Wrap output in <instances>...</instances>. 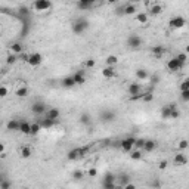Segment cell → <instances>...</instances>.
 Returning <instances> with one entry per match:
<instances>
[{
    "instance_id": "50",
    "label": "cell",
    "mask_w": 189,
    "mask_h": 189,
    "mask_svg": "<svg viewBox=\"0 0 189 189\" xmlns=\"http://www.w3.org/2000/svg\"><path fill=\"white\" fill-rule=\"evenodd\" d=\"M0 96H2V98L7 96V87L6 86H0Z\"/></svg>"
},
{
    "instance_id": "15",
    "label": "cell",
    "mask_w": 189,
    "mask_h": 189,
    "mask_svg": "<svg viewBox=\"0 0 189 189\" xmlns=\"http://www.w3.org/2000/svg\"><path fill=\"white\" fill-rule=\"evenodd\" d=\"M6 127H7V130H12V132H19L21 121H18V120H9Z\"/></svg>"
},
{
    "instance_id": "25",
    "label": "cell",
    "mask_w": 189,
    "mask_h": 189,
    "mask_svg": "<svg viewBox=\"0 0 189 189\" xmlns=\"http://www.w3.org/2000/svg\"><path fill=\"white\" fill-rule=\"evenodd\" d=\"M15 94L18 96V98H25L28 94V87L27 86H22V87L16 89V92H15Z\"/></svg>"
},
{
    "instance_id": "39",
    "label": "cell",
    "mask_w": 189,
    "mask_h": 189,
    "mask_svg": "<svg viewBox=\"0 0 189 189\" xmlns=\"http://www.w3.org/2000/svg\"><path fill=\"white\" fill-rule=\"evenodd\" d=\"M145 142H146V139H136V143H135V148L136 149H141V151H143V146H145Z\"/></svg>"
},
{
    "instance_id": "52",
    "label": "cell",
    "mask_w": 189,
    "mask_h": 189,
    "mask_svg": "<svg viewBox=\"0 0 189 189\" xmlns=\"http://www.w3.org/2000/svg\"><path fill=\"white\" fill-rule=\"evenodd\" d=\"M16 59H18L16 55H9V56H7V64H15Z\"/></svg>"
},
{
    "instance_id": "27",
    "label": "cell",
    "mask_w": 189,
    "mask_h": 189,
    "mask_svg": "<svg viewBox=\"0 0 189 189\" xmlns=\"http://www.w3.org/2000/svg\"><path fill=\"white\" fill-rule=\"evenodd\" d=\"M136 12V6L133 3H127L126 6H124V15H132Z\"/></svg>"
},
{
    "instance_id": "34",
    "label": "cell",
    "mask_w": 189,
    "mask_h": 189,
    "mask_svg": "<svg viewBox=\"0 0 189 189\" xmlns=\"http://www.w3.org/2000/svg\"><path fill=\"white\" fill-rule=\"evenodd\" d=\"M21 157H22V158L31 157V148H30V146H22V148H21Z\"/></svg>"
},
{
    "instance_id": "2",
    "label": "cell",
    "mask_w": 189,
    "mask_h": 189,
    "mask_svg": "<svg viewBox=\"0 0 189 189\" xmlns=\"http://www.w3.org/2000/svg\"><path fill=\"white\" fill-rule=\"evenodd\" d=\"M33 7L37 12H46L52 7V2H49V0H36L33 3Z\"/></svg>"
},
{
    "instance_id": "37",
    "label": "cell",
    "mask_w": 189,
    "mask_h": 189,
    "mask_svg": "<svg viewBox=\"0 0 189 189\" xmlns=\"http://www.w3.org/2000/svg\"><path fill=\"white\" fill-rule=\"evenodd\" d=\"M118 183H120V186H126V185H128V183H132V182H130V177H128L127 174H123L121 177H120Z\"/></svg>"
},
{
    "instance_id": "35",
    "label": "cell",
    "mask_w": 189,
    "mask_h": 189,
    "mask_svg": "<svg viewBox=\"0 0 189 189\" xmlns=\"http://www.w3.org/2000/svg\"><path fill=\"white\" fill-rule=\"evenodd\" d=\"M176 59H177V61L180 62L182 65H185V64H186V61H188V55L185 53V52H183V53H177V56H176Z\"/></svg>"
},
{
    "instance_id": "1",
    "label": "cell",
    "mask_w": 189,
    "mask_h": 189,
    "mask_svg": "<svg viewBox=\"0 0 189 189\" xmlns=\"http://www.w3.org/2000/svg\"><path fill=\"white\" fill-rule=\"evenodd\" d=\"M73 33L74 34H83L89 28V21L86 18H78L73 22Z\"/></svg>"
},
{
    "instance_id": "47",
    "label": "cell",
    "mask_w": 189,
    "mask_h": 189,
    "mask_svg": "<svg viewBox=\"0 0 189 189\" xmlns=\"http://www.w3.org/2000/svg\"><path fill=\"white\" fill-rule=\"evenodd\" d=\"M96 174H98V170L94 169V167L89 169V171H87V176H89V177H96Z\"/></svg>"
},
{
    "instance_id": "11",
    "label": "cell",
    "mask_w": 189,
    "mask_h": 189,
    "mask_svg": "<svg viewBox=\"0 0 189 189\" xmlns=\"http://www.w3.org/2000/svg\"><path fill=\"white\" fill-rule=\"evenodd\" d=\"M75 6L78 7L80 10H87V9L94 6V2H92V0H80V2L75 3Z\"/></svg>"
},
{
    "instance_id": "49",
    "label": "cell",
    "mask_w": 189,
    "mask_h": 189,
    "mask_svg": "<svg viewBox=\"0 0 189 189\" xmlns=\"http://www.w3.org/2000/svg\"><path fill=\"white\" fill-rule=\"evenodd\" d=\"M167 166H169V162L166 161V160H162V161H160V164H158V169H160V170H166V169H167Z\"/></svg>"
},
{
    "instance_id": "26",
    "label": "cell",
    "mask_w": 189,
    "mask_h": 189,
    "mask_svg": "<svg viewBox=\"0 0 189 189\" xmlns=\"http://www.w3.org/2000/svg\"><path fill=\"white\" fill-rule=\"evenodd\" d=\"M142 155H143V154H142L141 149H135V151H132V152H130V158H132V160H135V161L142 160Z\"/></svg>"
},
{
    "instance_id": "9",
    "label": "cell",
    "mask_w": 189,
    "mask_h": 189,
    "mask_svg": "<svg viewBox=\"0 0 189 189\" xmlns=\"http://www.w3.org/2000/svg\"><path fill=\"white\" fill-rule=\"evenodd\" d=\"M59 109L58 108H47L46 114H44V118H49V120H53V121H56L58 118H59Z\"/></svg>"
},
{
    "instance_id": "41",
    "label": "cell",
    "mask_w": 189,
    "mask_h": 189,
    "mask_svg": "<svg viewBox=\"0 0 189 189\" xmlns=\"http://www.w3.org/2000/svg\"><path fill=\"white\" fill-rule=\"evenodd\" d=\"M40 128H41L40 123H34V124H31V135H37V133L40 132Z\"/></svg>"
},
{
    "instance_id": "29",
    "label": "cell",
    "mask_w": 189,
    "mask_h": 189,
    "mask_svg": "<svg viewBox=\"0 0 189 189\" xmlns=\"http://www.w3.org/2000/svg\"><path fill=\"white\" fill-rule=\"evenodd\" d=\"M170 115H171V108H170V105L162 107L161 108V117L162 118H170Z\"/></svg>"
},
{
    "instance_id": "30",
    "label": "cell",
    "mask_w": 189,
    "mask_h": 189,
    "mask_svg": "<svg viewBox=\"0 0 189 189\" xmlns=\"http://www.w3.org/2000/svg\"><path fill=\"white\" fill-rule=\"evenodd\" d=\"M164 52H166V49H164L162 46H154V47H152V53L155 55L157 58H160Z\"/></svg>"
},
{
    "instance_id": "8",
    "label": "cell",
    "mask_w": 189,
    "mask_h": 189,
    "mask_svg": "<svg viewBox=\"0 0 189 189\" xmlns=\"http://www.w3.org/2000/svg\"><path fill=\"white\" fill-rule=\"evenodd\" d=\"M128 94H132V98L142 94V86L139 83H130L128 84Z\"/></svg>"
},
{
    "instance_id": "48",
    "label": "cell",
    "mask_w": 189,
    "mask_h": 189,
    "mask_svg": "<svg viewBox=\"0 0 189 189\" xmlns=\"http://www.w3.org/2000/svg\"><path fill=\"white\" fill-rule=\"evenodd\" d=\"M180 98H182V101L189 102V90H186V92H182V93H180Z\"/></svg>"
},
{
    "instance_id": "54",
    "label": "cell",
    "mask_w": 189,
    "mask_h": 189,
    "mask_svg": "<svg viewBox=\"0 0 189 189\" xmlns=\"http://www.w3.org/2000/svg\"><path fill=\"white\" fill-rule=\"evenodd\" d=\"M151 186L154 189H160V186H161V183H160V180H154V182L151 183Z\"/></svg>"
},
{
    "instance_id": "20",
    "label": "cell",
    "mask_w": 189,
    "mask_h": 189,
    "mask_svg": "<svg viewBox=\"0 0 189 189\" xmlns=\"http://www.w3.org/2000/svg\"><path fill=\"white\" fill-rule=\"evenodd\" d=\"M155 148H157V142L152 141V139H146V142H145V146H143V151L151 152V151H154Z\"/></svg>"
},
{
    "instance_id": "55",
    "label": "cell",
    "mask_w": 189,
    "mask_h": 189,
    "mask_svg": "<svg viewBox=\"0 0 189 189\" xmlns=\"http://www.w3.org/2000/svg\"><path fill=\"white\" fill-rule=\"evenodd\" d=\"M151 81H152V84H157V83H158V81H160V77H158V75H152V77H151Z\"/></svg>"
},
{
    "instance_id": "28",
    "label": "cell",
    "mask_w": 189,
    "mask_h": 189,
    "mask_svg": "<svg viewBox=\"0 0 189 189\" xmlns=\"http://www.w3.org/2000/svg\"><path fill=\"white\" fill-rule=\"evenodd\" d=\"M170 108H171V115H170V118L176 120V118H179V117H180V111L176 108L174 103H170Z\"/></svg>"
},
{
    "instance_id": "18",
    "label": "cell",
    "mask_w": 189,
    "mask_h": 189,
    "mask_svg": "<svg viewBox=\"0 0 189 189\" xmlns=\"http://www.w3.org/2000/svg\"><path fill=\"white\" fill-rule=\"evenodd\" d=\"M19 132L24 133V135H31V124L28 121H21V127Z\"/></svg>"
},
{
    "instance_id": "7",
    "label": "cell",
    "mask_w": 189,
    "mask_h": 189,
    "mask_svg": "<svg viewBox=\"0 0 189 189\" xmlns=\"http://www.w3.org/2000/svg\"><path fill=\"white\" fill-rule=\"evenodd\" d=\"M41 62H43V56H41V53H39V52H34V53L30 55V61H28V64L31 65V67H39Z\"/></svg>"
},
{
    "instance_id": "43",
    "label": "cell",
    "mask_w": 189,
    "mask_h": 189,
    "mask_svg": "<svg viewBox=\"0 0 189 189\" xmlns=\"http://www.w3.org/2000/svg\"><path fill=\"white\" fill-rule=\"evenodd\" d=\"M186 90H189V78H186V80H183L180 83V93L186 92Z\"/></svg>"
},
{
    "instance_id": "40",
    "label": "cell",
    "mask_w": 189,
    "mask_h": 189,
    "mask_svg": "<svg viewBox=\"0 0 189 189\" xmlns=\"http://www.w3.org/2000/svg\"><path fill=\"white\" fill-rule=\"evenodd\" d=\"M177 148L180 149V151L189 148V141H186V139H182V141H179V143H177Z\"/></svg>"
},
{
    "instance_id": "17",
    "label": "cell",
    "mask_w": 189,
    "mask_h": 189,
    "mask_svg": "<svg viewBox=\"0 0 189 189\" xmlns=\"http://www.w3.org/2000/svg\"><path fill=\"white\" fill-rule=\"evenodd\" d=\"M61 84L64 86V87H67V89L74 87V86H75L74 77H73V75H68V77H65V78H64V80L61 81Z\"/></svg>"
},
{
    "instance_id": "42",
    "label": "cell",
    "mask_w": 189,
    "mask_h": 189,
    "mask_svg": "<svg viewBox=\"0 0 189 189\" xmlns=\"http://www.w3.org/2000/svg\"><path fill=\"white\" fill-rule=\"evenodd\" d=\"M154 99V94H152V92H146V93H143V96H142V101L143 102H151Z\"/></svg>"
},
{
    "instance_id": "51",
    "label": "cell",
    "mask_w": 189,
    "mask_h": 189,
    "mask_svg": "<svg viewBox=\"0 0 189 189\" xmlns=\"http://www.w3.org/2000/svg\"><path fill=\"white\" fill-rule=\"evenodd\" d=\"M94 59H87V61L84 62V65H86V68H93L94 67Z\"/></svg>"
},
{
    "instance_id": "58",
    "label": "cell",
    "mask_w": 189,
    "mask_h": 189,
    "mask_svg": "<svg viewBox=\"0 0 189 189\" xmlns=\"http://www.w3.org/2000/svg\"><path fill=\"white\" fill-rule=\"evenodd\" d=\"M185 53H186V55L189 53V44H188V46H186V47H185Z\"/></svg>"
},
{
    "instance_id": "24",
    "label": "cell",
    "mask_w": 189,
    "mask_h": 189,
    "mask_svg": "<svg viewBox=\"0 0 189 189\" xmlns=\"http://www.w3.org/2000/svg\"><path fill=\"white\" fill-rule=\"evenodd\" d=\"M136 21L141 22V24H146L148 22V14L146 12H139L136 15Z\"/></svg>"
},
{
    "instance_id": "56",
    "label": "cell",
    "mask_w": 189,
    "mask_h": 189,
    "mask_svg": "<svg viewBox=\"0 0 189 189\" xmlns=\"http://www.w3.org/2000/svg\"><path fill=\"white\" fill-rule=\"evenodd\" d=\"M124 189H136V186L133 185V183H128V185H126V186H124Z\"/></svg>"
},
{
    "instance_id": "46",
    "label": "cell",
    "mask_w": 189,
    "mask_h": 189,
    "mask_svg": "<svg viewBox=\"0 0 189 189\" xmlns=\"http://www.w3.org/2000/svg\"><path fill=\"white\" fill-rule=\"evenodd\" d=\"M102 186H103V189H117V185L114 183H102Z\"/></svg>"
},
{
    "instance_id": "14",
    "label": "cell",
    "mask_w": 189,
    "mask_h": 189,
    "mask_svg": "<svg viewBox=\"0 0 189 189\" xmlns=\"http://www.w3.org/2000/svg\"><path fill=\"white\" fill-rule=\"evenodd\" d=\"M102 75L105 78H114L115 75H117V71H115L114 67H105L102 69Z\"/></svg>"
},
{
    "instance_id": "44",
    "label": "cell",
    "mask_w": 189,
    "mask_h": 189,
    "mask_svg": "<svg viewBox=\"0 0 189 189\" xmlns=\"http://www.w3.org/2000/svg\"><path fill=\"white\" fill-rule=\"evenodd\" d=\"M0 189H10V182L6 180V179H3V180L0 182Z\"/></svg>"
},
{
    "instance_id": "22",
    "label": "cell",
    "mask_w": 189,
    "mask_h": 189,
    "mask_svg": "<svg viewBox=\"0 0 189 189\" xmlns=\"http://www.w3.org/2000/svg\"><path fill=\"white\" fill-rule=\"evenodd\" d=\"M105 62H107V67H114L115 64H118V58L115 55H109V56H107Z\"/></svg>"
},
{
    "instance_id": "31",
    "label": "cell",
    "mask_w": 189,
    "mask_h": 189,
    "mask_svg": "<svg viewBox=\"0 0 189 189\" xmlns=\"http://www.w3.org/2000/svg\"><path fill=\"white\" fill-rule=\"evenodd\" d=\"M40 124H41V127L43 128H50V127H53L55 126V121L53 120H49V118H43V121H41Z\"/></svg>"
},
{
    "instance_id": "5",
    "label": "cell",
    "mask_w": 189,
    "mask_h": 189,
    "mask_svg": "<svg viewBox=\"0 0 189 189\" xmlns=\"http://www.w3.org/2000/svg\"><path fill=\"white\" fill-rule=\"evenodd\" d=\"M127 44L130 49H139V47L142 46V39L139 37V36H136V34H130L127 39Z\"/></svg>"
},
{
    "instance_id": "19",
    "label": "cell",
    "mask_w": 189,
    "mask_h": 189,
    "mask_svg": "<svg viewBox=\"0 0 189 189\" xmlns=\"http://www.w3.org/2000/svg\"><path fill=\"white\" fill-rule=\"evenodd\" d=\"M149 12H151V15H160L162 12V5H160V3H152L151 7H149Z\"/></svg>"
},
{
    "instance_id": "4",
    "label": "cell",
    "mask_w": 189,
    "mask_h": 189,
    "mask_svg": "<svg viewBox=\"0 0 189 189\" xmlns=\"http://www.w3.org/2000/svg\"><path fill=\"white\" fill-rule=\"evenodd\" d=\"M185 24H186V19L183 18V16H173L171 19L169 21V25L170 28H173V30H179V28H183L185 27Z\"/></svg>"
},
{
    "instance_id": "33",
    "label": "cell",
    "mask_w": 189,
    "mask_h": 189,
    "mask_svg": "<svg viewBox=\"0 0 189 189\" xmlns=\"http://www.w3.org/2000/svg\"><path fill=\"white\" fill-rule=\"evenodd\" d=\"M10 50L14 53H22V44L21 43H12L10 44Z\"/></svg>"
},
{
    "instance_id": "32",
    "label": "cell",
    "mask_w": 189,
    "mask_h": 189,
    "mask_svg": "<svg viewBox=\"0 0 189 189\" xmlns=\"http://www.w3.org/2000/svg\"><path fill=\"white\" fill-rule=\"evenodd\" d=\"M114 182H115V176L112 173H105L102 183H114Z\"/></svg>"
},
{
    "instance_id": "38",
    "label": "cell",
    "mask_w": 189,
    "mask_h": 189,
    "mask_svg": "<svg viewBox=\"0 0 189 189\" xmlns=\"http://www.w3.org/2000/svg\"><path fill=\"white\" fill-rule=\"evenodd\" d=\"M84 177V171L83 170H75L74 173H73V179L74 180H81Z\"/></svg>"
},
{
    "instance_id": "36",
    "label": "cell",
    "mask_w": 189,
    "mask_h": 189,
    "mask_svg": "<svg viewBox=\"0 0 189 189\" xmlns=\"http://www.w3.org/2000/svg\"><path fill=\"white\" fill-rule=\"evenodd\" d=\"M80 123L84 124V126H89L90 124V115L89 114H81L80 115Z\"/></svg>"
},
{
    "instance_id": "12",
    "label": "cell",
    "mask_w": 189,
    "mask_h": 189,
    "mask_svg": "<svg viewBox=\"0 0 189 189\" xmlns=\"http://www.w3.org/2000/svg\"><path fill=\"white\" fill-rule=\"evenodd\" d=\"M183 67H185V65H182L176 58H171V59L167 62V68H169L170 71H179V69L183 68Z\"/></svg>"
},
{
    "instance_id": "13",
    "label": "cell",
    "mask_w": 189,
    "mask_h": 189,
    "mask_svg": "<svg viewBox=\"0 0 189 189\" xmlns=\"http://www.w3.org/2000/svg\"><path fill=\"white\" fill-rule=\"evenodd\" d=\"M74 81L77 86H83L84 83H86V75H84V71H77L74 75Z\"/></svg>"
},
{
    "instance_id": "3",
    "label": "cell",
    "mask_w": 189,
    "mask_h": 189,
    "mask_svg": "<svg viewBox=\"0 0 189 189\" xmlns=\"http://www.w3.org/2000/svg\"><path fill=\"white\" fill-rule=\"evenodd\" d=\"M135 143H136V139L130 136V137H126V139L120 141V148L124 152H132V149L135 148Z\"/></svg>"
},
{
    "instance_id": "16",
    "label": "cell",
    "mask_w": 189,
    "mask_h": 189,
    "mask_svg": "<svg viewBox=\"0 0 189 189\" xmlns=\"http://www.w3.org/2000/svg\"><path fill=\"white\" fill-rule=\"evenodd\" d=\"M188 158L183 155V154H176L174 155V164L176 166H186L188 164Z\"/></svg>"
},
{
    "instance_id": "10",
    "label": "cell",
    "mask_w": 189,
    "mask_h": 189,
    "mask_svg": "<svg viewBox=\"0 0 189 189\" xmlns=\"http://www.w3.org/2000/svg\"><path fill=\"white\" fill-rule=\"evenodd\" d=\"M101 120L105 123H111L115 120V112L114 111H109V109H107V111H102L101 112Z\"/></svg>"
},
{
    "instance_id": "45",
    "label": "cell",
    "mask_w": 189,
    "mask_h": 189,
    "mask_svg": "<svg viewBox=\"0 0 189 189\" xmlns=\"http://www.w3.org/2000/svg\"><path fill=\"white\" fill-rule=\"evenodd\" d=\"M78 151H80V157H84L90 151V146H81V148H78Z\"/></svg>"
},
{
    "instance_id": "23",
    "label": "cell",
    "mask_w": 189,
    "mask_h": 189,
    "mask_svg": "<svg viewBox=\"0 0 189 189\" xmlns=\"http://www.w3.org/2000/svg\"><path fill=\"white\" fill-rule=\"evenodd\" d=\"M148 77H149V74L146 69H137V71H136V78H137V80H146Z\"/></svg>"
},
{
    "instance_id": "53",
    "label": "cell",
    "mask_w": 189,
    "mask_h": 189,
    "mask_svg": "<svg viewBox=\"0 0 189 189\" xmlns=\"http://www.w3.org/2000/svg\"><path fill=\"white\" fill-rule=\"evenodd\" d=\"M19 59H21V61H24V62H27V64H28V61H30V55H28V53H21Z\"/></svg>"
},
{
    "instance_id": "6",
    "label": "cell",
    "mask_w": 189,
    "mask_h": 189,
    "mask_svg": "<svg viewBox=\"0 0 189 189\" xmlns=\"http://www.w3.org/2000/svg\"><path fill=\"white\" fill-rule=\"evenodd\" d=\"M46 105L43 103V102H34L33 107H31V112L34 115H41V114H46Z\"/></svg>"
},
{
    "instance_id": "21",
    "label": "cell",
    "mask_w": 189,
    "mask_h": 189,
    "mask_svg": "<svg viewBox=\"0 0 189 189\" xmlns=\"http://www.w3.org/2000/svg\"><path fill=\"white\" fill-rule=\"evenodd\" d=\"M78 157H80V151H78V148H75V149H71V151L68 152L67 158L69 160V161H74V160H77Z\"/></svg>"
},
{
    "instance_id": "57",
    "label": "cell",
    "mask_w": 189,
    "mask_h": 189,
    "mask_svg": "<svg viewBox=\"0 0 189 189\" xmlns=\"http://www.w3.org/2000/svg\"><path fill=\"white\" fill-rule=\"evenodd\" d=\"M0 154H5V143H0Z\"/></svg>"
},
{
    "instance_id": "59",
    "label": "cell",
    "mask_w": 189,
    "mask_h": 189,
    "mask_svg": "<svg viewBox=\"0 0 189 189\" xmlns=\"http://www.w3.org/2000/svg\"><path fill=\"white\" fill-rule=\"evenodd\" d=\"M117 189H124V188H121V186H120V185H118V186H117Z\"/></svg>"
}]
</instances>
